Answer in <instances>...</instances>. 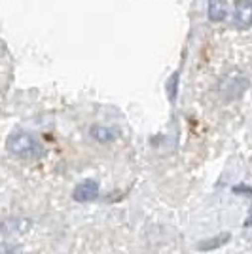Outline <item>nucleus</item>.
<instances>
[{
  "label": "nucleus",
  "mask_w": 252,
  "mask_h": 254,
  "mask_svg": "<svg viewBox=\"0 0 252 254\" xmlns=\"http://www.w3.org/2000/svg\"><path fill=\"white\" fill-rule=\"evenodd\" d=\"M6 148L11 156L21 159H38L42 156L40 142L27 131H13L6 140Z\"/></svg>",
  "instance_id": "f257e3e1"
},
{
  "label": "nucleus",
  "mask_w": 252,
  "mask_h": 254,
  "mask_svg": "<svg viewBox=\"0 0 252 254\" xmlns=\"http://www.w3.org/2000/svg\"><path fill=\"white\" fill-rule=\"evenodd\" d=\"M99 197V184L93 179L82 180L72 191V199L78 203H91Z\"/></svg>",
  "instance_id": "f03ea898"
},
{
  "label": "nucleus",
  "mask_w": 252,
  "mask_h": 254,
  "mask_svg": "<svg viewBox=\"0 0 252 254\" xmlns=\"http://www.w3.org/2000/svg\"><path fill=\"white\" fill-rule=\"evenodd\" d=\"M233 25L245 31L252 25V0H237L233 10Z\"/></svg>",
  "instance_id": "7ed1b4c3"
},
{
  "label": "nucleus",
  "mask_w": 252,
  "mask_h": 254,
  "mask_svg": "<svg viewBox=\"0 0 252 254\" xmlns=\"http://www.w3.org/2000/svg\"><path fill=\"white\" fill-rule=\"evenodd\" d=\"M207 15L212 23H222L228 15L226 0H207Z\"/></svg>",
  "instance_id": "20e7f679"
},
{
  "label": "nucleus",
  "mask_w": 252,
  "mask_h": 254,
  "mask_svg": "<svg viewBox=\"0 0 252 254\" xmlns=\"http://www.w3.org/2000/svg\"><path fill=\"white\" fill-rule=\"evenodd\" d=\"M29 220H21V218H10V220H4L2 226H0V232L8 237H13L17 233H23L29 230Z\"/></svg>",
  "instance_id": "39448f33"
},
{
  "label": "nucleus",
  "mask_w": 252,
  "mask_h": 254,
  "mask_svg": "<svg viewBox=\"0 0 252 254\" xmlns=\"http://www.w3.org/2000/svg\"><path fill=\"white\" fill-rule=\"evenodd\" d=\"M89 135H91L97 142H103V144H108V142H112V140L118 137V133L108 126H91Z\"/></svg>",
  "instance_id": "423d86ee"
},
{
  "label": "nucleus",
  "mask_w": 252,
  "mask_h": 254,
  "mask_svg": "<svg viewBox=\"0 0 252 254\" xmlns=\"http://www.w3.org/2000/svg\"><path fill=\"white\" fill-rule=\"evenodd\" d=\"M230 241V233H224V235H216L214 239H210V241H203L199 243V251H214V249H218L222 247L224 243H228Z\"/></svg>",
  "instance_id": "0eeeda50"
}]
</instances>
